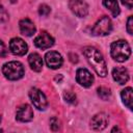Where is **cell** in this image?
Returning a JSON list of instances; mask_svg holds the SVG:
<instances>
[{
    "instance_id": "6da1fadb",
    "label": "cell",
    "mask_w": 133,
    "mask_h": 133,
    "mask_svg": "<svg viewBox=\"0 0 133 133\" xmlns=\"http://www.w3.org/2000/svg\"><path fill=\"white\" fill-rule=\"evenodd\" d=\"M84 57L86 58L87 62L92 66L95 72L100 77H105L107 75V65L106 61L102 55V53L95 47L87 46L84 47L82 50Z\"/></svg>"
},
{
    "instance_id": "7a4b0ae2",
    "label": "cell",
    "mask_w": 133,
    "mask_h": 133,
    "mask_svg": "<svg viewBox=\"0 0 133 133\" xmlns=\"http://www.w3.org/2000/svg\"><path fill=\"white\" fill-rule=\"evenodd\" d=\"M110 54L114 60L118 62H124L131 55L130 45L124 39L113 42L110 46Z\"/></svg>"
},
{
    "instance_id": "3957f363",
    "label": "cell",
    "mask_w": 133,
    "mask_h": 133,
    "mask_svg": "<svg viewBox=\"0 0 133 133\" xmlns=\"http://www.w3.org/2000/svg\"><path fill=\"white\" fill-rule=\"evenodd\" d=\"M2 73L8 80H19L24 76V66L20 61H9L4 63Z\"/></svg>"
},
{
    "instance_id": "277c9868",
    "label": "cell",
    "mask_w": 133,
    "mask_h": 133,
    "mask_svg": "<svg viewBox=\"0 0 133 133\" xmlns=\"http://www.w3.org/2000/svg\"><path fill=\"white\" fill-rule=\"evenodd\" d=\"M112 30L111 20L107 16H103L91 28V34L95 36H105L108 35Z\"/></svg>"
},
{
    "instance_id": "5b68a950",
    "label": "cell",
    "mask_w": 133,
    "mask_h": 133,
    "mask_svg": "<svg viewBox=\"0 0 133 133\" xmlns=\"http://www.w3.org/2000/svg\"><path fill=\"white\" fill-rule=\"evenodd\" d=\"M29 98L33 104V106L35 108H37L38 110H45L48 106V101L47 98L45 96V94L38 89V88H31L29 90Z\"/></svg>"
},
{
    "instance_id": "8992f818",
    "label": "cell",
    "mask_w": 133,
    "mask_h": 133,
    "mask_svg": "<svg viewBox=\"0 0 133 133\" xmlns=\"http://www.w3.org/2000/svg\"><path fill=\"white\" fill-rule=\"evenodd\" d=\"M69 7L79 18H84L88 14V5L84 0H70Z\"/></svg>"
},
{
    "instance_id": "52a82bcc",
    "label": "cell",
    "mask_w": 133,
    "mask_h": 133,
    "mask_svg": "<svg viewBox=\"0 0 133 133\" xmlns=\"http://www.w3.org/2000/svg\"><path fill=\"white\" fill-rule=\"evenodd\" d=\"M9 50L14 55L23 56L28 51L27 44L20 37H14L9 42Z\"/></svg>"
},
{
    "instance_id": "ba28073f",
    "label": "cell",
    "mask_w": 133,
    "mask_h": 133,
    "mask_svg": "<svg viewBox=\"0 0 133 133\" xmlns=\"http://www.w3.org/2000/svg\"><path fill=\"white\" fill-rule=\"evenodd\" d=\"M108 123H109L108 115L104 112H100V113L95 114L91 117L90 127H91V129H94L96 131H101V130H104L107 127Z\"/></svg>"
},
{
    "instance_id": "9c48e42d",
    "label": "cell",
    "mask_w": 133,
    "mask_h": 133,
    "mask_svg": "<svg viewBox=\"0 0 133 133\" xmlns=\"http://www.w3.org/2000/svg\"><path fill=\"white\" fill-rule=\"evenodd\" d=\"M76 80L83 87H89L94 83V76L86 69H78L76 72Z\"/></svg>"
},
{
    "instance_id": "30bf717a",
    "label": "cell",
    "mask_w": 133,
    "mask_h": 133,
    "mask_svg": "<svg viewBox=\"0 0 133 133\" xmlns=\"http://www.w3.org/2000/svg\"><path fill=\"white\" fill-rule=\"evenodd\" d=\"M45 60H46L47 65L52 70L59 69L62 65V62H63L62 56L56 51H50V52L46 53Z\"/></svg>"
},
{
    "instance_id": "8fae6325",
    "label": "cell",
    "mask_w": 133,
    "mask_h": 133,
    "mask_svg": "<svg viewBox=\"0 0 133 133\" xmlns=\"http://www.w3.org/2000/svg\"><path fill=\"white\" fill-rule=\"evenodd\" d=\"M16 118H17V121L22 122V123L30 122L33 118V110H32L31 106L28 104L21 105L17 110Z\"/></svg>"
},
{
    "instance_id": "7c38bea8",
    "label": "cell",
    "mask_w": 133,
    "mask_h": 133,
    "mask_svg": "<svg viewBox=\"0 0 133 133\" xmlns=\"http://www.w3.org/2000/svg\"><path fill=\"white\" fill-rule=\"evenodd\" d=\"M34 45L39 49H48L54 45V38L46 31L41 32L34 38Z\"/></svg>"
},
{
    "instance_id": "4fadbf2b",
    "label": "cell",
    "mask_w": 133,
    "mask_h": 133,
    "mask_svg": "<svg viewBox=\"0 0 133 133\" xmlns=\"http://www.w3.org/2000/svg\"><path fill=\"white\" fill-rule=\"evenodd\" d=\"M112 77L114 81L123 85L129 80V72L124 66H116L112 70Z\"/></svg>"
},
{
    "instance_id": "5bb4252c",
    "label": "cell",
    "mask_w": 133,
    "mask_h": 133,
    "mask_svg": "<svg viewBox=\"0 0 133 133\" xmlns=\"http://www.w3.org/2000/svg\"><path fill=\"white\" fill-rule=\"evenodd\" d=\"M19 27H20V31L22 34L26 35V36H31L35 33L36 28L35 25L33 24V22L30 19H22L19 23Z\"/></svg>"
},
{
    "instance_id": "9a60e30c",
    "label": "cell",
    "mask_w": 133,
    "mask_h": 133,
    "mask_svg": "<svg viewBox=\"0 0 133 133\" xmlns=\"http://www.w3.org/2000/svg\"><path fill=\"white\" fill-rule=\"evenodd\" d=\"M28 63L34 72H41L43 69V59L37 53H31L28 56Z\"/></svg>"
},
{
    "instance_id": "2e32d148",
    "label": "cell",
    "mask_w": 133,
    "mask_h": 133,
    "mask_svg": "<svg viewBox=\"0 0 133 133\" xmlns=\"http://www.w3.org/2000/svg\"><path fill=\"white\" fill-rule=\"evenodd\" d=\"M132 92H133V89L131 87H126L125 89L122 90L121 92V97H122V100H123V103L130 109L132 110V102H133V96H132Z\"/></svg>"
},
{
    "instance_id": "e0dca14e",
    "label": "cell",
    "mask_w": 133,
    "mask_h": 133,
    "mask_svg": "<svg viewBox=\"0 0 133 133\" xmlns=\"http://www.w3.org/2000/svg\"><path fill=\"white\" fill-rule=\"evenodd\" d=\"M103 4L107 9L110 10L113 17H117L119 15V7L117 0H103Z\"/></svg>"
},
{
    "instance_id": "ac0fdd59",
    "label": "cell",
    "mask_w": 133,
    "mask_h": 133,
    "mask_svg": "<svg viewBox=\"0 0 133 133\" xmlns=\"http://www.w3.org/2000/svg\"><path fill=\"white\" fill-rule=\"evenodd\" d=\"M98 96L102 99V100H108L111 96V92H110V89L107 88V87H104V86H101L98 88Z\"/></svg>"
},
{
    "instance_id": "d6986e66",
    "label": "cell",
    "mask_w": 133,
    "mask_h": 133,
    "mask_svg": "<svg viewBox=\"0 0 133 133\" xmlns=\"http://www.w3.org/2000/svg\"><path fill=\"white\" fill-rule=\"evenodd\" d=\"M63 98H64L65 102H68L70 104H75L76 103V99H77L76 95L74 92H72V91H65L63 94Z\"/></svg>"
},
{
    "instance_id": "ffe728a7",
    "label": "cell",
    "mask_w": 133,
    "mask_h": 133,
    "mask_svg": "<svg viewBox=\"0 0 133 133\" xmlns=\"http://www.w3.org/2000/svg\"><path fill=\"white\" fill-rule=\"evenodd\" d=\"M50 127L52 131H58L60 129V121L57 117H52L50 119Z\"/></svg>"
},
{
    "instance_id": "44dd1931",
    "label": "cell",
    "mask_w": 133,
    "mask_h": 133,
    "mask_svg": "<svg viewBox=\"0 0 133 133\" xmlns=\"http://www.w3.org/2000/svg\"><path fill=\"white\" fill-rule=\"evenodd\" d=\"M50 12H51V8L47 4H42L39 6V8H38V14L41 16H43V17H47Z\"/></svg>"
},
{
    "instance_id": "7402d4cb",
    "label": "cell",
    "mask_w": 133,
    "mask_h": 133,
    "mask_svg": "<svg viewBox=\"0 0 133 133\" xmlns=\"http://www.w3.org/2000/svg\"><path fill=\"white\" fill-rule=\"evenodd\" d=\"M8 19V14L6 11V9L4 8V6L0 3V23L5 22Z\"/></svg>"
},
{
    "instance_id": "603a6c76",
    "label": "cell",
    "mask_w": 133,
    "mask_h": 133,
    "mask_svg": "<svg viewBox=\"0 0 133 133\" xmlns=\"http://www.w3.org/2000/svg\"><path fill=\"white\" fill-rule=\"evenodd\" d=\"M7 53H8V50L5 46V44L2 41H0V57H6Z\"/></svg>"
},
{
    "instance_id": "cb8c5ba5",
    "label": "cell",
    "mask_w": 133,
    "mask_h": 133,
    "mask_svg": "<svg viewBox=\"0 0 133 133\" xmlns=\"http://www.w3.org/2000/svg\"><path fill=\"white\" fill-rule=\"evenodd\" d=\"M127 31L129 34H133V18L130 16L127 21Z\"/></svg>"
},
{
    "instance_id": "d4e9b609",
    "label": "cell",
    "mask_w": 133,
    "mask_h": 133,
    "mask_svg": "<svg viewBox=\"0 0 133 133\" xmlns=\"http://www.w3.org/2000/svg\"><path fill=\"white\" fill-rule=\"evenodd\" d=\"M122 3L124 4V5H126L128 8H132V6H133V0H122Z\"/></svg>"
},
{
    "instance_id": "484cf974",
    "label": "cell",
    "mask_w": 133,
    "mask_h": 133,
    "mask_svg": "<svg viewBox=\"0 0 133 133\" xmlns=\"http://www.w3.org/2000/svg\"><path fill=\"white\" fill-rule=\"evenodd\" d=\"M69 57H70V60H71L73 63L78 62V56H77L76 54H74V53H70V54H69Z\"/></svg>"
},
{
    "instance_id": "4316f807",
    "label": "cell",
    "mask_w": 133,
    "mask_h": 133,
    "mask_svg": "<svg viewBox=\"0 0 133 133\" xmlns=\"http://www.w3.org/2000/svg\"><path fill=\"white\" fill-rule=\"evenodd\" d=\"M114 131H118V128H116V127H114L112 130H111V132H114Z\"/></svg>"
},
{
    "instance_id": "83f0119b",
    "label": "cell",
    "mask_w": 133,
    "mask_h": 133,
    "mask_svg": "<svg viewBox=\"0 0 133 133\" xmlns=\"http://www.w3.org/2000/svg\"><path fill=\"white\" fill-rule=\"evenodd\" d=\"M0 123H1V115H0Z\"/></svg>"
}]
</instances>
